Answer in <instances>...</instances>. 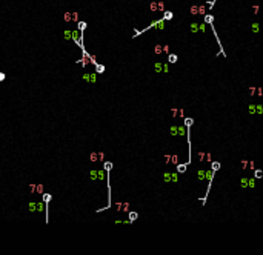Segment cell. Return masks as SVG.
<instances>
[{
  "label": "cell",
  "mask_w": 263,
  "mask_h": 255,
  "mask_svg": "<svg viewBox=\"0 0 263 255\" xmlns=\"http://www.w3.org/2000/svg\"><path fill=\"white\" fill-rule=\"evenodd\" d=\"M165 19H166V20L172 19V13H169V11H168V13H165Z\"/></svg>",
  "instance_id": "1"
},
{
  "label": "cell",
  "mask_w": 263,
  "mask_h": 255,
  "mask_svg": "<svg viewBox=\"0 0 263 255\" xmlns=\"http://www.w3.org/2000/svg\"><path fill=\"white\" fill-rule=\"evenodd\" d=\"M169 62H171V63L177 62V57H176V55H171V57H169Z\"/></svg>",
  "instance_id": "2"
},
{
  "label": "cell",
  "mask_w": 263,
  "mask_h": 255,
  "mask_svg": "<svg viewBox=\"0 0 263 255\" xmlns=\"http://www.w3.org/2000/svg\"><path fill=\"white\" fill-rule=\"evenodd\" d=\"M3 77H5V74H3V72H0V80H3Z\"/></svg>",
  "instance_id": "3"
}]
</instances>
